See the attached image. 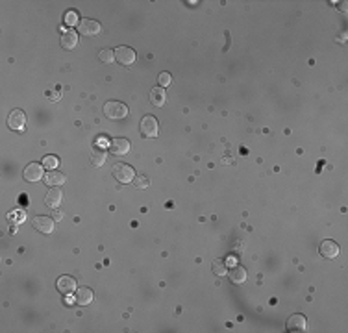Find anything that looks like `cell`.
Here are the masks:
<instances>
[{
    "mask_svg": "<svg viewBox=\"0 0 348 333\" xmlns=\"http://www.w3.org/2000/svg\"><path fill=\"white\" fill-rule=\"evenodd\" d=\"M104 115H106L107 119H124V117H128V107L126 104H122V102H115V100H109L104 104Z\"/></svg>",
    "mask_w": 348,
    "mask_h": 333,
    "instance_id": "6da1fadb",
    "label": "cell"
},
{
    "mask_svg": "<svg viewBox=\"0 0 348 333\" xmlns=\"http://www.w3.org/2000/svg\"><path fill=\"white\" fill-rule=\"evenodd\" d=\"M113 178L121 183H130L136 178V170H134V166L126 165V163H117L113 166Z\"/></svg>",
    "mask_w": 348,
    "mask_h": 333,
    "instance_id": "7a4b0ae2",
    "label": "cell"
},
{
    "mask_svg": "<svg viewBox=\"0 0 348 333\" xmlns=\"http://www.w3.org/2000/svg\"><path fill=\"white\" fill-rule=\"evenodd\" d=\"M141 133L143 137H158L159 133V122L156 121V117H152V115H144L143 119H141Z\"/></svg>",
    "mask_w": 348,
    "mask_h": 333,
    "instance_id": "3957f363",
    "label": "cell"
},
{
    "mask_svg": "<svg viewBox=\"0 0 348 333\" xmlns=\"http://www.w3.org/2000/svg\"><path fill=\"white\" fill-rule=\"evenodd\" d=\"M78 32L82 35H87V37H95V35H99L102 32V26L95 19H82L80 24H78Z\"/></svg>",
    "mask_w": 348,
    "mask_h": 333,
    "instance_id": "277c9868",
    "label": "cell"
},
{
    "mask_svg": "<svg viewBox=\"0 0 348 333\" xmlns=\"http://www.w3.org/2000/svg\"><path fill=\"white\" fill-rule=\"evenodd\" d=\"M115 60L124 67H130L132 63H136V50L130 48V46H119L115 50Z\"/></svg>",
    "mask_w": 348,
    "mask_h": 333,
    "instance_id": "5b68a950",
    "label": "cell"
},
{
    "mask_svg": "<svg viewBox=\"0 0 348 333\" xmlns=\"http://www.w3.org/2000/svg\"><path fill=\"white\" fill-rule=\"evenodd\" d=\"M26 121H28V117H26V113H24L23 109H13V111L8 115V126L11 130H17V132L24 130Z\"/></svg>",
    "mask_w": 348,
    "mask_h": 333,
    "instance_id": "8992f818",
    "label": "cell"
},
{
    "mask_svg": "<svg viewBox=\"0 0 348 333\" xmlns=\"http://www.w3.org/2000/svg\"><path fill=\"white\" fill-rule=\"evenodd\" d=\"M318 252H320V256L326 259H335L337 256H339V244L335 241H332V239H326V241L320 242V246H318Z\"/></svg>",
    "mask_w": 348,
    "mask_h": 333,
    "instance_id": "52a82bcc",
    "label": "cell"
},
{
    "mask_svg": "<svg viewBox=\"0 0 348 333\" xmlns=\"http://www.w3.org/2000/svg\"><path fill=\"white\" fill-rule=\"evenodd\" d=\"M32 226L35 228L37 232H41V233H52L54 228H56V224H54V219H50V217H45V215H39V217H35V219L32 220Z\"/></svg>",
    "mask_w": 348,
    "mask_h": 333,
    "instance_id": "ba28073f",
    "label": "cell"
},
{
    "mask_svg": "<svg viewBox=\"0 0 348 333\" xmlns=\"http://www.w3.org/2000/svg\"><path fill=\"white\" fill-rule=\"evenodd\" d=\"M43 168H45V166L39 165V163H30V165L24 168V172H23L24 180H26V182H32V183L41 182V178H45Z\"/></svg>",
    "mask_w": 348,
    "mask_h": 333,
    "instance_id": "9c48e42d",
    "label": "cell"
},
{
    "mask_svg": "<svg viewBox=\"0 0 348 333\" xmlns=\"http://www.w3.org/2000/svg\"><path fill=\"white\" fill-rule=\"evenodd\" d=\"M289 332H306V328H308V320L304 317L302 313H295V315H291L287 320V324H285Z\"/></svg>",
    "mask_w": 348,
    "mask_h": 333,
    "instance_id": "30bf717a",
    "label": "cell"
},
{
    "mask_svg": "<svg viewBox=\"0 0 348 333\" xmlns=\"http://www.w3.org/2000/svg\"><path fill=\"white\" fill-rule=\"evenodd\" d=\"M130 141L124 139V137H115L113 141H109V150L117 154V156H126L130 152Z\"/></svg>",
    "mask_w": 348,
    "mask_h": 333,
    "instance_id": "8fae6325",
    "label": "cell"
},
{
    "mask_svg": "<svg viewBox=\"0 0 348 333\" xmlns=\"http://www.w3.org/2000/svg\"><path fill=\"white\" fill-rule=\"evenodd\" d=\"M56 285H58V291H60L61 295L70 296L76 291V280L70 278V276H61V278H58Z\"/></svg>",
    "mask_w": 348,
    "mask_h": 333,
    "instance_id": "7c38bea8",
    "label": "cell"
},
{
    "mask_svg": "<svg viewBox=\"0 0 348 333\" xmlns=\"http://www.w3.org/2000/svg\"><path fill=\"white\" fill-rule=\"evenodd\" d=\"M61 200H63V193H61L60 187H52V189L46 193L45 197V204L50 207V209H56V207H60Z\"/></svg>",
    "mask_w": 348,
    "mask_h": 333,
    "instance_id": "4fadbf2b",
    "label": "cell"
},
{
    "mask_svg": "<svg viewBox=\"0 0 348 333\" xmlns=\"http://www.w3.org/2000/svg\"><path fill=\"white\" fill-rule=\"evenodd\" d=\"M76 45H78V33L72 28L61 33V46L65 50H72V48H76Z\"/></svg>",
    "mask_w": 348,
    "mask_h": 333,
    "instance_id": "5bb4252c",
    "label": "cell"
},
{
    "mask_svg": "<svg viewBox=\"0 0 348 333\" xmlns=\"http://www.w3.org/2000/svg\"><path fill=\"white\" fill-rule=\"evenodd\" d=\"M165 102H167V93H165V89L163 87H154L150 91V104L154 107H163L165 106Z\"/></svg>",
    "mask_w": 348,
    "mask_h": 333,
    "instance_id": "9a60e30c",
    "label": "cell"
},
{
    "mask_svg": "<svg viewBox=\"0 0 348 333\" xmlns=\"http://www.w3.org/2000/svg\"><path fill=\"white\" fill-rule=\"evenodd\" d=\"M45 183L50 185V187H60L65 183V174L60 172V170H48L45 174Z\"/></svg>",
    "mask_w": 348,
    "mask_h": 333,
    "instance_id": "2e32d148",
    "label": "cell"
},
{
    "mask_svg": "<svg viewBox=\"0 0 348 333\" xmlns=\"http://www.w3.org/2000/svg\"><path fill=\"white\" fill-rule=\"evenodd\" d=\"M228 276H230L232 283H235V285H241V283H244L246 278H248V274H246V270H244L243 266H234V268H230Z\"/></svg>",
    "mask_w": 348,
    "mask_h": 333,
    "instance_id": "e0dca14e",
    "label": "cell"
},
{
    "mask_svg": "<svg viewBox=\"0 0 348 333\" xmlns=\"http://www.w3.org/2000/svg\"><path fill=\"white\" fill-rule=\"evenodd\" d=\"M76 302L80 303V305H87V303L93 302V291L89 287H83V289H78V293H76Z\"/></svg>",
    "mask_w": 348,
    "mask_h": 333,
    "instance_id": "ac0fdd59",
    "label": "cell"
},
{
    "mask_svg": "<svg viewBox=\"0 0 348 333\" xmlns=\"http://www.w3.org/2000/svg\"><path fill=\"white\" fill-rule=\"evenodd\" d=\"M104 161H106V152L102 150V148H95V150L91 152V165L102 166L104 165Z\"/></svg>",
    "mask_w": 348,
    "mask_h": 333,
    "instance_id": "d6986e66",
    "label": "cell"
},
{
    "mask_svg": "<svg viewBox=\"0 0 348 333\" xmlns=\"http://www.w3.org/2000/svg\"><path fill=\"white\" fill-rule=\"evenodd\" d=\"M99 60L100 63H104V65H111L115 61V52L111 48H104V50L99 54Z\"/></svg>",
    "mask_w": 348,
    "mask_h": 333,
    "instance_id": "ffe728a7",
    "label": "cell"
},
{
    "mask_svg": "<svg viewBox=\"0 0 348 333\" xmlns=\"http://www.w3.org/2000/svg\"><path fill=\"white\" fill-rule=\"evenodd\" d=\"M43 166L48 168V170H56V168L60 166V159L56 158V156H45V159H43Z\"/></svg>",
    "mask_w": 348,
    "mask_h": 333,
    "instance_id": "44dd1931",
    "label": "cell"
},
{
    "mask_svg": "<svg viewBox=\"0 0 348 333\" xmlns=\"http://www.w3.org/2000/svg\"><path fill=\"white\" fill-rule=\"evenodd\" d=\"M134 187H136V189H146V187H148V178H146V176H136V178H134Z\"/></svg>",
    "mask_w": 348,
    "mask_h": 333,
    "instance_id": "7402d4cb",
    "label": "cell"
},
{
    "mask_svg": "<svg viewBox=\"0 0 348 333\" xmlns=\"http://www.w3.org/2000/svg\"><path fill=\"white\" fill-rule=\"evenodd\" d=\"M65 24H67V26H74V24H80V21H78V13H76V11H72V9H70V11H67V13H65Z\"/></svg>",
    "mask_w": 348,
    "mask_h": 333,
    "instance_id": "603a6c76",
    "label": "cell"
},
{
    "mask_svg": "<svg viewBox=\"0 0 348 333\" xmlns=\"http://www.w3.org/2000/svg\"><path fill=\"white\" fill-rule=\"evenodd\" d=\"M171 82H173V76L169 74V72H159L158 76L159 87H167V85H171Z\"/></svg>",
    "mask_w": 348,
    "mask_h": 333,
    "instance_id": "cb8c5ba5",
    "label": "cell"
},
{
    "mask_svg": "<svg viewBox=\"0 0 348 333\" xmlns=\"http://www.w3.org/2000/svg\"><path fill=\"white\" fill-rule=\"evenodd\" d=\"M213 272L219 274V276L226 274V266H224V263H222V261H213Z\"/></svg>",
    "mask_w": 348,
    "mask_h": 333,
    "instance_id": "d4e9b609",
    "label": "cell"
}]
</instances>
